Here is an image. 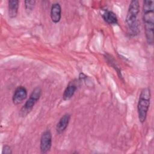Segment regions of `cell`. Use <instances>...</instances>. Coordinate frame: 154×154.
Masks as SVG:
<instances>
[{
	"mask_svg": "<svg viewBox=\"0 0 154 154\" xmlns=\"http://www.w3.org/2000/svg\"><path fill=\"white\" fill-rule=\"evenodd\" d=\"M71 115L69 113L64 114L59 120L56 125V131L57 134H61L67 129L70 122Z\"/></svg>",
	"mask_w": 154,
	"mask_h": 154,
	"instance_id": "cell-7",
	"label": "cell"
},
{
	"mask_svg": "<svg viewBox=\"0 0 154 154\" xmlns=\"http://www.w3.org/2000/svg\"><path fill=\"white\" fill-rule=\"evenodd\" d=\"M76 90H77V87L75 85L72 84H69L64 91V93L63 94V99L64 100H70L73 96Z\"/></svg>",
	"mask_w": 154,
	"mask_h": 154,
	"instance_id": "cell-11",
	"label": "cell"
},
{
	"mask_svg": "<svg viewBox=\"0 0 154 154\" xmlns=\"http://www.w3.org/2000/svg\"><path fill=\"white\" fill-rule=\"evenodd\" d=\"M103 20L109 25L118 24V19L116 14L112 11L106 10L102 14Z\"/></svg>",
	"mask_w": 154,
	"mask_h": 154,
	"instance_id": "cell-10",
	"label": "cell"
},
{
	"mask_svg": "<svg viewBox=\"0 0 154 154\" xmlns=\"http://www.w3.org/2000/svg\"><path fill=\"white\" fill-rule=\"evenodd\" d=\"M12 153V149L10 146L5 144L2 147V154H11Z\"/></svg>",
	"mask_w": 154,
	"mask_h": 154,
	"instance_id": "cell-13",
	"label": "cell"
},
{
	"mask_svg": "<svg viewBox=\"0 0 154 154\" xmlns=\"http://www.w3.org/2000/svg\"><path fill=\"white\" fill-rule=\"evenodd\" d=\"M140 12V4L137 0L131 1L126 14V23L129 34L132 36H136L140 33V25L138 19Z\"/></svg>",
	"mask_w": 154,
	"mask_h": 154,
	"instance_id": "cell-2",
	"label": "cell"
},
{
	"mask_svg": "<svg viewBox=\"0 0 154 154\" xmlns=\"http://www.w3.org/2000/svg\"><path fill=\"white\" fill-rule=\"evenodd\" d=\"M50 16L52 21L54 23H58L61 18V7L59 3H54L51 8Z\"/></svg>",
	"mask_w": 154,
	"mask_h": 154,
	"instance_id": "cell-8",
	"label": "cell"
},
{
	"mask_svg": "<svg viewBox=\"0 0 154 154\" xmlns=\"http://www.w3.org/2000/svg\"><path fill=\"white\" fill-rule=\"evenodd\" d=\"M143 22L147 43L153 44L154 5L153 1H144L143 4Z\"/></svg>",
	"mask_w": 154,
	"mask_h": 154,
	"instance_id": "cell-1",
	"label": "cell"
},
{
	"mask_svg": "<svg viewBox=\"0 0 154 154\" xmlns=\"http://www.w3.org/2000/svg\"><path fill=\"white\" fill-rule=\"evenodd\" d=\"M52 143V135L49 130L45 131L40 137V150L42 153H47L51 149Z\"/></svg>",
	"mask_w": 154,
	"mask_h": 154,
	"instance_id": "cell-5",
	"label": "cell"
},
{
	"mask_svg": "<svg viewBox=\"0 0 154 154\" xmlns=\"http://www.w3.org/2000/svg\"><path fill=\"white\" fill-rule=\"evenodd\" d=\"M19 1L18 0H10L8 2V14L10 19L15 18L18 13Z\"/></svg>",
	"mask_w": 154,
	"mask_h": 154,
	"instance_id": "cell-9",
	"label": "cell"
},
{
	"mask_svg": "<svg viewBox=\"0 0 154 154\" xmlns=\"http://www.w3.org/2000/svg\"><path fill=\"white\" fill-rule=\"evenodd\" d=\"M42 95V88L40 87H35L31 92L29 98L21 108L19 113L22 117L26 116L33 109L35 103L40 99Z\"/></svg>",
	"mask_w": 154,
	"mask_h": 154,
	"instance_id": "cell-4",
	"label": "cell"
},
{
	"mask_svg": "<svg viewBox=\"0 0 154 154\" xmlns=\"http://www.w3.org/2000/svg\"><path fill=\"white\" fill-rule=\"evenodd\" d=\"M35 1H25L24 2L25 3V10L26 12L29 14H30L35 6Z\"/></svg>",
	"mask_w": 154,
	"mask_h": 154,
	"instance_id": "cell-12",
	"label": "cell"
},
{
	"mask_svg": "<svg viewBox=\"0 0 154 154\" xmlns=\"http://www.w3.org/2000/svg\"><path fill=\"white\" fill-rule=\"evenodd\" d=\"M28 96V92L26 88L23 86L20 85L17 87L12 96L13 103L17 105L21 103L25 99H26Z\"/></svg>",
	"mask_w": 154,
	"mask_h": 154,
	"instance_id": "cell-6",
	"label": "cell"
},
{
	"mask_svg": "<svg viewBox=\"0 0 154 154\" xmlns=\"http://www.w3.org/2000/svg\"><path fill=\"white\" fill-rule=\"evenodd\" d=\"M151 92L149 87L143 88L139 96L138 102L137 104V110L139 121L143 123L147 117V112L150 103Z\"/></svg>",
	"mask_w": 154,
	"mask_h": 154,
	"instance_id": "cell-3",
	"label": "cell"
}]
</instances>
